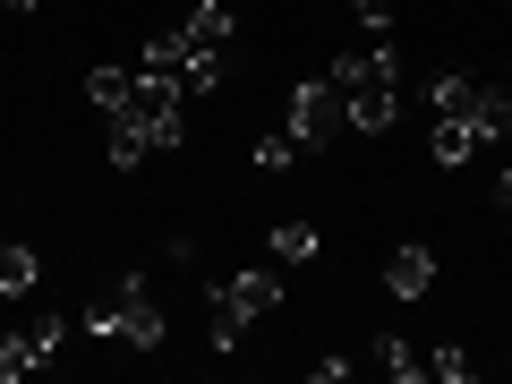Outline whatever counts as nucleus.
Listing matches in <instances>:
<instances>
[{
    "instance_id": "6e6552de",
    "label": "nucleus",
    "mask_w": 512,
    "mask_h": 384,
    "mask_svg": "<svg viewBox=\"0 0 512 384\" xmlns=\"http://www.w3.org/2000/svg\"><path fill=\"white\" fill-rule=\"evenodd\" d=\"M35 282H43V256L26 239H0V299L18 308V299H35Z\"/></svg>"
},
{
    "instance_id": "6ab92c4d",
    "label": "nucleus",
    "mask_w": 512,
    "mask_h": 384,
    "mask_svg": "<svg viewBox=\"0 0 512 384\" xmlns=\"http://www.w3.org/2000/svg\"><path fill=\"white\" fill-rule=\"evenodd\" d=\"M299 163V137L291 128H265V137H256V171H291Z\"/></svg>"
},
{
    "instance_id": "393cba45",
    "label": "nucleus",
    "mask_w": 512,
    "mask_h": 384,
    "mask_svg": "<svg viewBox=\"0 0 512 384\" xmlns=\"http://www.w3.org/2000/svg\"><path fill=\"white\" fill-rule=\"evenodd\" d=\"M0 239H9V222H0Z\"/></svg>"
},
{
    "instance_id": "a878e982",
    "label": "nucleus",
    "mask_w": 512,
    "mask_h": 384,
    "mask_svg": "<svg viewBox=\"0 0 512 384\" xmlns=\"http://www.w3.org/2000/svg\"><path fill=\"white\" fill-rule=\"evenodd\" d=\"M504 9H512V0H504Z\"/></svg>"
},
{
    "instance_id": "1a4fd4ad",
    "label": "nucleus",
    "mask_w": 512,
    "mask_h": 384,
    "mask_svg": "<svg viewBox=\"0 0 512 384\" xmlns=\"http://www.w3.org/2000/svg\"><path fill=\"white\" fill-rule=\"evenodd\" d=\"M180 86H188V94H222V86H231V52H222V43H188Z\"/></svg>"
},
{
    "instance_id": "7ed1b4c3",
    "label": "nucleus",
    "mask_w": 512,
    "mask_h": 384,
    "mask_svg": "<svg viewBox=\"0 0 512 384\" xmlns=\"http://www.w3.org/2000/svg\"><path fill=\"white\" fill-rule=\"evenodd\" d=\"M180 94H188V86H180L171 69H137V86H128V111H111V120H137V128H146V146H154V154H171V146L188 137Z\"/></svg>"
},
{
    "instance_id": "20e7f679",
    "label": "nucleus",
    "mask_w": 512,
    "mask_h": 384,
    "mask_svg": "<svg viewBox=\"0 0 512 384\" xmlns=\"http://www.w3.org/2000/svg\"><path fill=\"white\" fill-rule=\"evenodd\" d=\"M333 120H342V86H333V77H316V86H291V103H282V128H291L299 146H316Z\"/></svg>"
},
{
    "instance_id": "4be33fe9",
    "label": "nucleus",
    "mask_w": 512,
    "mask_h": 384,
    "mask_svg": "<svg viewBox=\"0 0 512 384\" xmlns=\"http://www.w3.org/2000/svg\"><path fill=\"white\" fill-rule=\"evenodd\" d=\"M350 9H359L367 35H393V0H350Z\"/></svg>"
},
{
    "instance_id": "0eeeda50",
    "label": "nucleus",
    "mask_w": 512,
    "mask_h": 384,
    "mask_svg": "<svg viewBox=\"0 0 512 384\" xmlns=\"http://www.w3.org/2000/svg\"><path fill=\"white\" fill-rule=\"evenodd\" d=\"M333 86H402V52H393V43H367V52H342V60H333Z\"/></svg>"
},
{
    "instance_id": "f3484780",
    "label": "nucleus",
    "mask_w": 512,
    "mask_h": 384,
    "mask_svg": "<svg viewBox=\"0 0 512 384\" xmlns=\"http://www.w3.org/2000/svg\"><path fill=\"white\" fill-rule=\"evenodd\" d=\"M376 359H384V376H393V384H419V376H427V359L402 342V333H384V342H376Z\"/></svg>"
},
{
    "instance_id": "423d86ee",
    "label": "nucleus",
    "mask_w": 512,
    "mask_h": 384,
    "mask_svg": "<svg viewBox=\"0 0 512 384\" xmlns=\"http://www.w3.org/2000/svg\"><path fill=\"white\" fill-rule=\"evenodd\" d=\"M384 291L393 299H427L436 291V248H427V239H402V248L384 256Z\"/></svg>"
},
{
    "instance_id": "aec40b11",
    "label": "nucleus",
    "mask_w": 512,
    "mask_h": 384,
    "mask_svg": "<svg viewBox=\"0 0 512 384\" xmlns=\"http://www.w3.org/2000/svg\"><path fill=\"white\" fill-rule=\"evenodd\" d=\"M26 333H35V350H43V359H60V342H69V316H35V325H26Z\"/></svg>"
},
{
    "instance_id": "f257e3e1",
    "label": "nucleus",
    "mask_w": 512,
    "mask_h": 384,
    "mask_svg": "<svg viewBox=\"0 0 512 384\" xmlns=\"http://www.w3.org/2000/svg\"><path fill=\"white\" fill-rule=\"evenodd\" d=\"M77 325L94 333V342H128V350H163V308H154L146 274H120L103 299H94Z\"/></svg>"
},
{
    "instance_id": "a211bd4d",
    "label": "nucleus",
    "mask_w": 512,
    "mask_h": 384,
    "mask_svg": "<svg viewBox=\"0 0 512 384\" xmlns=\"http://www.w3.org/2000/svg\"><path fill=\"white\" fill-rule=\"evenodd\" d=\"M146 128H137V120H111V163H120V171H137V163H146Z\"/></svg>"
},
{
    "instance_id": "9b49d317",
    "label": "nucleus",
    "mask_w": 512,
    "mask_h": 384,
    "mask_svg": "<svg viewBox=\"0 0 512 384\" xmlns=\"http://www.w3.org/2000/svg\"><path fill=\"white\" fill-rule=\"evenodd\" d=\"M470 103H478V77H461V69L427 77V111H436V120H470Z\"/></svg>"
},
{
    "instance_id": "39448f33",
    "label": "nucleus",
    "mask_w": 512,
    "mask_h": 384,
    "mask_svg": "<svg viewBox=\"0 0 512 384\" xmlns=\"http://www.w3.org/2000/svg\"><path fill=\"white\" fill-rule=\"evenodd\" d=\"M342 120L359 128V137H393V128H402V86H350Z\"/></svg>"
},
{
    "instance_id": "f8f14e48",
    "label": "nucleus",
    "mask_w": 512,
    "mask_h": 384,
    "mask_svg": "<svg viewBox=\"0 0 512 384\" xmlns=\"http://www.w3.org/2000/svg\"><path fill=\"white\" fill-rule=\"evenodd\" d=\"M128 86H137V69H120V60H103V69H86V103L103 111V120H111V111H128Z\"/></svg>"
},
{
    "instance_id": "2eb2a0df",
    "label": "nucleus",
    "mask_w": 512,
    "mask_h": 384,
    "mask_svg": "<svg viewBox=\"0 0 512 384\" xmlns=\"http://www.w3.org/2000/svg\"><path fill=\"white\" fill-rule=\"evenodd\" d=\"M35 367H52V359L35 350V333H0V384H26Z\"/></svg>"
},
{
    "instance_id": "412c9836",
    "label": "nucleus",
    "mask_w": 512,
    "mask_h": 384,
    "mask_svg": "<svg viewBox=\"0 0 512 384\" xmlns=\"http://www.w3.org/2000/svg\"><path fill=\"white\" fill-rule=\"evenodd\" d=\"M427 376H436V384H470V376H478V359H461V350H436V359H427Z\"/></svg>"
},
{
    "instance_id": "b1692460",
    "label": "nucleus",
    "mask_w": 512,
    "mask_h": 384,
    "mask_svg": "<svg viewBox=\"0 0 512 384\" xmlns=\"http://www.w3.org/2000/svg\"><path fill=\"white\" fill-rule=\"evenodd\" d=\"M0 9H35V0H0Z\"/></svg>"
},
{
    "instance_id": "f03ea898",
    "label": "nucleus",
    "mask_w": 512,
    "mask_h": 384,
    "mask_svg": "<svg viewBox=\"0 0 512 384\" xmlns=\"http://www.w3.org/2000/svg\"><path fill=\"white\" fill-rule=\"evenodd\" d=\"M282 308V274H222L214 291H205V342L214 350H239V333L256 325V316H274Z\"/></svg>"
},
{
    "instance_id": "ddd939ff",
    "label": "nucleus",
    "mask_w": 512,
    "mask_h": 384,
    "mask_svg": "<svg viewBox=\"0 0 512 384\" xmlns=\"http://www.w3.org/2000/svg\"><path fill=\"white\" fill-rule=\"evenodd\" d=\"M470 128L487 137V146H495V137H512V94H504V86H478V103H470Z\"/></svg>"
},
{
    "instance_id": "9d476101",
    "label": "nucleus",
    "mask_w": 512,
    "mask_h": 384,
    "mask_svg": "<svg viewBox=\"0 0 512 384\" xmlns=\"http://www.w3.org/2000/svg\"><path fill=\"white\" fill-rule=\"evenodd\" d=\"M427 154H436L444 171H461V163H478V154H487V137H478L470 120H436V137H427Z\"/></svg>"
},
{
    "instance_id": "5701e85b",
    "label": "nucleus",
    "mask_w": 512,
    "mask_h": 384,
    "mask_svg": "<svg viewBox=\"0 0 512 384\" xmlns=\"http://www.w3.org/2000/svg\"><path fill=\"white\" fill-rule=\"evenodd\" d=\"M495 197H504V214H512V171H504V180H495Z\"/></svg>"
},
{
    "instance_id": "dca6fc26",
    "label": "nucleus",
    "mask_w": 512,
    "mask_h": 384,
    "mask_svg": "<svg viewBox=\"0 0 512 384\" xmlns=\"http://www.w3.org/2000/svg\"><path fill=\"white\" fill-rule=\"evenodd\" d=\"M316 248H325V231H316V222H274V265H308Z\"/></svg>"
},
{
    "instance_id": "4468645a",
    "label": "nucleus",
    "mask_w": 512,
    "mask_h": 384,
    "mask_svg": "<svg viewBox=\"0 0 512 384\" xmlns=\"http://www.w3.org/2000/svg\"><path fill=\"white\" fill-rule=\"evenodd\" d=\"M180 35H188V43H222V52H231V0H197Z\"/></svg>"
}]
</instances>
